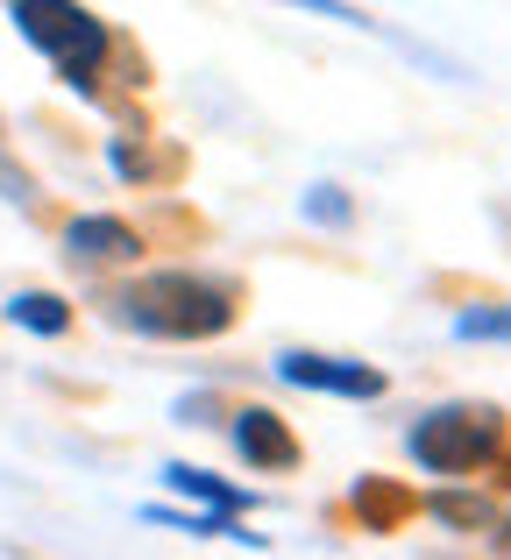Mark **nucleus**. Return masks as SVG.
<instances>
[{"mask_svg":"<svg viewBox=\"0 0 511 560\" xmlns=\"http://www.w3.org/2000/svg\"><path fill=\"white\" fill-rule=\"evenodd\" d=\"M107 319L150 334V341H213V334L235 327V291L199 270H156V277H136V284L114 291Z\"/></svg>","mask_w":511,"mask_h":560,"instance_id":"f257e3e1","label":"nucleus"},{"mask_svg":"<svg viewBox=\"0 0 511 560\" xmlns=\"http://www.w3.org/2000/svg\"><path fill=\"white\" fill-rule=\"evenodd\" d=\"M8 22L22 28V43H36L43 57L57 65L65 85H93L100 65H107V22L93 8H71V0H14Z\"/></svg>","mask_w":511,"mask_h":560,"instance_id":"f03ea898","label":"nucleus"},{"mask_svg":"<svg viewBox=\"0 0 511 560\" xmlns=\"http://www.w3.org/2000/svg\"><path fill=\"white\" fill-rule=\"evenodd\" d=\"M405 447H413V462L427 476H469V468H484L504 447V411L498 405H441L405 433Z\"/></svg>","mask_w":511,"mask_h":560,"instance_id":"7ed1b4c3","label":"nucleus"},{"mask_svg":"<svg viewBox=\"0 0 511 560\" xmlns=\"http://www.w3.org/2000/svg\"><path fill=\"white\" fill-rule=\"evenodd\" d=\"M277 376L291 390H327V397H384V370L348 355H313V348H284L277 355Z\"/></svg>","mask_w":511,"mask_h":560,"instance_id":"20e7f679","label":"nucleus"},{"mask_svg":"<svg viewBox=\"0 0 511 560\" xmlns=\"http://www.w3.org/2000/svg\"><path fill=\"white\" fill-rule=\"evenodd\" d=\"M228 433H235V454L249 468H291V462H299V433H291L270 405H242Z\"/></svg>","mask_w":511,"mask_h":560,"instance_id":"39448f33","label":"nucleus"},{"mask_svg":"<svg viewBox=\"0 0 511 560\" xmlns=\"http://www.w3.org/2000/svg\"><path fill=\"white\" fill-rule=\"evenodd\" d=\"M136 228L128 220H114V213H79L65 228V256L71 262H85V270H100V262H136Z\"/></svg>","mask_w":511,"mask_h":560,"instance_id":"423d86ee","label":"nucleus"},{"mask_svg":"<svg viewBox=\"0 0 511 560\" xmlns=\"http://www.w3.org/2000/svg\"><path fill=\"white\" fill-rule=\"evenodd\" d=\"M164 482L185 497V504H199V518H228L235 525V511H249V490H235V482H221L213 468H193V462H171Z\"/></svg>","mask_w":511,"mask_h":560,"instance_id":"0eeeda50","label":"nucleus"},{"mask_svg":"<svg viewBox=\"0 0 511 560\" xmlns=\"http://www.w3.org/2000/svg\"><path fill=\"white\" fill-rule=\"evenodd\" d=\"M8 319H14V327H28V334H65L71 327V313H65V299H57V291H14V299H8Z\"/></svg>","mask_w":511,"mask_h":560,"instance_id":"6e6552de","label":"nucleus"},{"mask_svg":"<svg viewBox=\"0 0 511 560\" xmlns=\"http://www.w3.org/2000/svg\"><path fill=\"white\" fill-rule=\"evenodd\" d=\"M455 341H511V305H469V313H455Z\"/></svg>","mask_w":511,"mask_h":560,"instance_id":"1a4fd4ad","label":"nucleus"},{"mask_svg":"<svg viewBox=\"0 0 511 560\" xmlns=\"http://www.w3.org/2000/svg\"><path fill=\"white\" fill-rule=\"evenodd\" d=\"M305 213H313V220H327V228H334V220H348L341 185H313V191H305Z\"/></svg>","mask_w":511,"mask_h":560,"instance_id":"9d476101","label":"nucleus"}]
</instances>
